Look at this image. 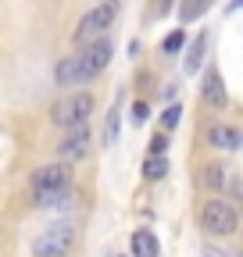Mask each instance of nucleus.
<instances>
[{
	"instance_id": "obj_1",
	"label": "nucleus",
	"mask_w": 243,
	"mask_h": 257,
	"mask_svg": "<svg viewBox=\"0 0 243 257\" xmlns=\"http://www.w3.org/2000/svg\"><path fill=\"white\" fill-rule=\"evenodd\" d=\"M197 221H200V229L211 232V236H232L236 232V211L222 197H207L197 207Z\"/></svg>"
},
{
	"instance_id": "obj_2",
	"label": "nucleus",
	"mask_w": 243,
	"mask_h": 257,
	"mask_svg": "<svg viewBox=\"0 0 243 257\" xmlns=\"http://www.w3.org/2000/svg\"><path fill=\"white\" fill-rule=\"evenodd\" d=\"M114 15H118V4H114V0H100L93 11L82 15V22H79V29H75V43H93V40H100L104 29L114 22Z\"/></svg>"
},
{
	"instance_id": "obj_3",
	"label": "nucleus",
	"mask_w": 243,
	"mask_h": 257,
	"mask_svg": "<svg viewBox=\"0 0 243 257\" xmlns=\"http://www.w3.org/2000/svg\"><path fill=\"white\" fill-rule=\"evenodd\" d=\"M89 114H93V96H89V93H72V96H65V100H57V104L50 107L54 125H65V128L86 125Z\"/></svg>"
},
{
	"instance_id": "obj_4",
	"label": "nucleus",
	"mask_w": 243,
	"mask_h": 257,
	"mask_svg": "<svg viewBox=\"0 0 243 257\" xmlns=\"http://www.w3.org/2000/svg\"><path fill=\"white\" fill-rule=\"evenodd\" d=\"M75 243V232L68 225H50L33 239V257H65Z\"/></svg>"
},
{
	"instance_id": "obj_5",
	"label": "nucleus",
	"mask_w": 243,
	"mask_h": 257,
	"mask_svg": "<svg viewBox=\"0 0 243 257\" xmlns=\"http://www.w3.org/2000/svg\"><path fill=\"white\" fill-rule=\"evenodd\" d=\"M54 79H57V86H82V82L93 79V72H89V64H86L82 54H72V57H61L57 61Z\"/></svg>"
},
{
	"instance_id": "obj_6",
	"label": "nucleus",
	"mask_w": 243,
	"mask_h": 257,
	"mask_svg": "<svg viewBox=\"0 0 243 257\" xmlns=\"http://www.w3.org/2000/svg\"><path fill=\"white\" fill-rule=\"evenodd\" d=\"M89 150V128L86 125H72L65 136H61V143H57V154L65 157V161H75V157H82Z\"/></svg>"
},
{
	"instance_id": "obj_7",
	"label": "nucleus",
	"mask_w": 243,
	"mask_h": 257,
	"mask_svg": "<svg viewBox=\"0 0 243 257\" xmlns=\"http://www.w3.org/2000/svg\"><path fill=\"white\" fill-rule=\"evenodd\" d=\"M68 182H72V168L68 165H43L33 175V186L36 189H65Z\"/></svg>"
},
{
	"instance_id": "obj_8",
	"label": "nucleus",
	"mask_w": 243,
	"mask_h": 257,
	"mask_svg": "<svg viewBox=\"0 0 243 257\" xmlns=\"http://www.w3.org/2000/svg\"><path fill=\"white\" fill-rule=\"evenodd\" d=\"M111 54H114L111 40H107V36H100V40H93V43H89V50H86L82 57H86V64H89V72H93V75H100V72L107 68V64H111Z\"/></svg>"
},
{
	"instance_id": "obj_9",
	"label": "nucleus",
	"mask_w": 243,
	"mask_h": 257,
	"mask_svg": "<svg viewBox=\"0 0 243 257\" xmlns=\"http://www.w3.org/2000/svg\"><path fill=\"white\" fill-rule=\"evenodd\" d=\"M207 43H211V36H207V32H200V36L190 43L186 57H182V72H186V75H197V72H200V64H204V54H207Z\"/></svg>"
},
{
	"instance_id": "obj_10",
	"label": "nucleus",
	"mask_w": 243,
	"mask_h": 257,
	"mask_svg": "<svg viewBox=\"0 0 243 257\" xmlns=\"http://www.w3.org/2000/svg\"><path fill=\"white\" fill-rule=\"evenodd\" d=\"M200 96H204V100H207V104H215V107H225V100H229V96H225V82H222V75H218L215 68H211V72L204 75V86H200Z\"/></svg>"
},
{
	"instance_id": "obj_11",
	"label": "nucleus",
	"mask_w": 243,
	"mask_h": 257,
	"mask_svg": "<svg viewBox=\"0 0 243 257\" xmlns=\"http://www.w3.org/2000/svg\"><path fill=\"white\" fill-rule=\"evenodd\" d=\"M207 143L211 147H222V150H236L239 147V128H232V125H211L207 128Z\"/></svg>"
},
{
	"instance_id": "obj_12",
	"label": "nucleus",
	"mask_w": 243,
	"mask_h": 257,
	"mask_svg": "<svg viewBox=\"0 0 243 257\" xmlns=\"http://www.w3.org/2000/svg\"><path fill=\"white\" fill-rule=\"evenodd\" d=\"M133 253L136 257H161V243L150 229H136L133 232Z\"/></svg>"
},
{
	"instance_id": "obj_13",
	"label": "nucleus",
	"mask_w": 243,
	"mask_h": 257,
	"mask_svg": "<svg viewBox=\"0 0 243 257\" xmlns=\"http://www.w3.org/2000/svg\"><path fill=\"white\" fill-rule=\"evenodd\" d=\"M225 172H229L225 165H204V168H200V175H197V182L211 193V197H218V189L225 186Z\"/></svg>"
},
{
	"instance_id": "obj_14",
	"label": "nucleus",
	"mask_w": 243,
	"mask_h": 257,
	"mask_svg": "<svg viewBox=\"0 0 243 257\" xmlns=\"http://www.w3.org/2000/svg\"><path fill=\"white\" fill-rule=\"evenodd\" d=\"M118 114H122V96L114 100V107L107 111V121H104V136H100V140H104V147H111V143L118 140V121H122Z\"/></svg>"
},
{
	"instance_id": "obj_15",
	"label": "nucleus",
	"mask_w": 243,
	"mask_h": 257,
	"mask_svg": "<svg viewBox=\"0 0 243 257\" xmlns=\"http://www.w3.org/2000/svg\"><path fill=\"white\" fill-rule=\"evenodd\" d=\"M207 8H211V0H182V8H179V22H182V25H186V22H197Z\"/></svg>"
},
{
	"instance_id": "obj_16",
	"label": "nucleus",
	"mask_w": 243,
	"mask_h": 257,
	"mask_svg": "<svg viewBox=\"0 0 243 257\" xmlns=\"http://www.w3.org/2000/svg\"><path fill=\"white\" fill-rule=\"evenodd\" d=\"M165 175H168V161H165V157H147V165H143V179L158 182V179H165Z\"/></svg>"
},
{
	"instance_id": "obj_17",
	"label": "nucleus",
	"mask_w": 243,
	"mask_h": 257,
	"mask_svg": "<svg viewBox=\"0 0 243 257\" xmlns=\"http://www.w3.org/2000/svg\"><path fill=\"white\" fill-rule=\"evenodd\" d=\"M65 200H68L65 189H36V204L40 207H61Z\"/></svg>"
},
{
	"instance_id": "obj_18",
	"label": "nucleus",
	"mask_w": 243,
	"mask_h": 257,
	"mask_svg": "<svg viewBox=\"0 0 243 257\" xmlns=\"http://www.w3.org/2000/svg\"><path fill=\"white\" fill-rule=\"evenodd\" d=\"M182 43H186V32H172V36L165 40V54H175V50H182Z\"/></svg>"
},
{
	"instance_id": "obj_19",
	"label": "nucleus",
	"mask_w": 243,
	"mask_h": 257,
	"mask_svg": "<svg viewBox=\"0 0 243 257\" xmlns=\"http://www.w3.org/2000/svg\"><path fill=\"white\" fill-rule=\"evenodd\" d=\"M179 114H182V107H179V104H172V107H165V114H161V121H165V128H175V125H179Z\"/></svg>"
},
{
	"instance_id": "obj_20",
	"label": "nucleus",
	"mask_w": 243,
	"mask_h": 257,
	"mask_svg": "<svg viewBox=\"0 0 243 257\" xmlns=\"http://www.w3.org/2000/svg\"><path fill=\"white\" fill-rule=\"evenodd\" d=\"M165 150H168V136H154V140H150V157H165Z\"/></svg>"
},
{
	"instance_id": "obj_21",
	"label": "nucleus",
	"mask_w": 243,
	"mask_h": 257,
	"mask_svg": "<svg viewBox=\"0 0 243 257\" xmlns=\"http://www.w3.org/2000/svg\"><path fill=\"white\" fill-rule=\"evenodd\" d=\"M147 118H150V107H147L143 100H136V104H133V121H136V125H143Z\"/></svg>"
},
{
	"instance_id": "obj_22",
	"label": "nucleus",
	"mask_w": 243,
	"mask_h": 257,
	"mask_svg": "<svg viewBox=\"0 0 243 257\" xmlns=\"http://www.w3.org/2000/svg\"><path fill=\"white\" fill-rule=\"evenodd\" d=\"M204 257H236V253H229V250H222L215 243H204Z\"/></svg>"
}]
</instances>
